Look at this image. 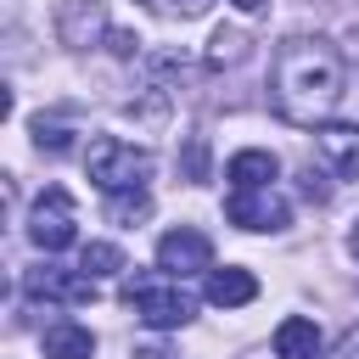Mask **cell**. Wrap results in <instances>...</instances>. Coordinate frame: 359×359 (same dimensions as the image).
I'll list each match as a JSON object with an SVG mask.
<instances>
[{
  "instance_id": "cell-1",
  "label": "cell",
  "mask_w": 359,
  "mask_h": 359,
  "mask_svg": "<svg viewBox=\"0 0 359 359\" xmlns=\"http://www.w3.org/2000/svg\"><path fill=\"white\" fill-rule=\"evenodd\" d=\"M342 90H348V67H342V50L325 34H292V39L275 45L269 101H275V112L286 123H297V129L331 123Z\"/></svg>"
},
{
  "instance_id": "cell-2",
  "label": "cell",
  "mask_w": 359,
  "mask_h": 359,
  "mask_svg": "<svg viewBox=\"0 0 359 359\" xmlns=\"http://www.w3.org/2000/svg\"><path fill=\"white\" fill-rule=\"evenodd\" d=\"M90 180H95V191H107V196H118V191H146V180H151V151L146 146H135V140H118V135H101V140H90Z\"/></svg>"
},
{
  "instance_id": "cell-3",
  "label": "cell",
  "mask_w": 359,
  "mask_h": 359,
  "mask_svg": "<svg viewBox=\"0 0 359 359\" xmlns=\"http://www.w3.org/2000/svg\"><path fill=\"white\" fill-rule=\"evenodd\" d=\"M123 297H129V309L151 325V331H180V325H191V314H196V297L174 280V275H135L129 286H123Z\"/></svg>"
},
{
  "instance_id": "cell-4",
  "label": "cell",
  "mask_w": 359,
  "mask_h": 359,
  "mask_svg": "<svg viewBox=\"0 0 359 359\" xmlns=\"http://www.w3.org/2000/svg\"><path fill=\"white\" fill-rule=\"evenodd\" d=\"M28 241L39 252H62V247L79 241V213H73V196L62 185H45L34 196V208H28Z\"/></svg>"
},
{
  "instance_id": "cell-5",
  "label": "cell",
  "mask_w": 359,
  "mask_h": 359,
  "mask_svg": "<svg viewBox=\"0 0 359 359\" xmlns=\"http://www.w3.org/2000/svg\"><path fill=\"white\" fill-rule=\"evenodd\" d=\"M224 219L236 230H252V236H275L292 224V208L275 185H252V191H230L224 196Z\"/></svg>"
},
{
  "instance_id": "cell-6",
  "label": "cell",
  "mask_w": 359,
  "mask_h": 359,
  "mask_svg": "<svg viewBox=\"0 0 359 359\" xmlns=\"http://www.w3.org/2000/svg\"><path fill=\"white\" fill-rule=\"evenodd\" d=\"M157 269L174 275V280H185V275H208V269H213V241H208L202 230L180 224V230H168V236L157 241Z\"/></svg>"
},
{
  "instance_id": "cell-7",
  "label": "cell",
  "mask_w": 359,
  "mask_h": 359,
  "mask_svg": "<svg viewBox=\"0 0 359 359\" xmlns=\"http://www.w3.org/2000/svg\"><path fill=\"white\" fill-rule=\"evenodd\" d=\"M28 297H45V303H90L95 297V275L84 269H62V264H39L22 275Z\"/></svg>"
},
{
  "instance_id": "cell-8",
  "label": "cell",
  "mask_w": 359,
  "mask_h": 359,
  "mask_svg": "<svg viewBox=\"0 0 359 359\" xmlns=\"http://www.w3.org/2000/svg\"><path fill=\"white\" fill-rule=\"evenodd\" d=\"M314 151H320V168H331L337 180H359V123H320Z\"/></svg>"
},
{
  "instance_id": "cell-9",
  "label": "cell",
  "mask_w": 359,
  "mask_h": 359,
  "mask_svg": "<svg viewBox=\"0 0 359 359\" xmlns=\"http://www.w3.org/2000/svg\"><path fill=\"white\" fill-rule=\"evenodd\" d=\"M56 34H62L67 50H90V45L107 34V6H101V0H62Z\"/></svg>"
},
{
  "instance_id": "cell-10",
  "label": "cell",
  "mask_w": 359,
  "mask_h": 359,
  "mask_svg": "<svg viewBox=\"0 0 359 359\" xmlns=\"http://www.w3.org/2000/svg\"><path fill=\"white\" fill-rule=\"evenodd\" d=\"M275 174H280V163H275V151H264V146H247V151H236V157L224 163V180H230V191L275 185Z\"/></svg>"
},
{
  "instance_id": "cell-11",
  "label": "cell",
  "mask_w": 359,
  "mask_h": 359,
  "mask_svg": "<svg viewBox=\"0 0 359 359\" xmlns=\"http://www.w3.org/2000/svg\"><path fill=\"white\" fill-rule=\"evenodd\" d=\"M252 297H258L252 269H241V264L208 269V303H213V309H241V303H252Z\"/></svg>"
},
{
  "instance_id": "cell-12",
  "label": "cell",
  "mask_w": 359,
  "mask_h": 359,
  "mask_svg": "<svg viewBox=\"0 0 359 359\" xmlns=\"http://www.w3.org/2000/svg\"><path fill=\"white\" fill-rule=\"evenodd\" d=\"M45 359H95V337L79 320H50L45 325Z\"/></svg>"
},
{
  "instance_id": "cell-13",
  "label": "cell",
  "mask_w": 359,
  "mask_h": 359,
  "mask_svg": "<svg viewBox=\"0 0 359 359\" xmlns=\"http://www.w3.org/2000/svg\"><path fill=\"white\" fill-rule=\"evenodd\" d=\"M275 359H320V325L292 314L275 325Z\"/></svg>"
},
{
  "instance_id": "cell-14",
  "label": "cell",
  "mask_w": 359,
  "mask_h": 359,
  "mask_svg": "<svg viewBox=\"0 0 359 359\" xmlns=\"http://www.w3.org/2000/svg\"><path fill=\"white\" fill-rule=\"evenodd\" d=\"M79 269L95 275V280H101V275H118V269H123V252H118L112 241H90V247L79 252Z\"/></svg>"
},
{
  "instance_id": "cell-15",
  "label": "cell",
  "mask_w": 359,
  "mask_h": 359,
  "mask_svg": "<svg viewBox=\"0 0 359 359\" xmlns=\"http://www.w3.org/2000/svg\"><path fill=\"white\" fill-rule=\"evenodd\" d=\"M151 213V196L146 191H118V196H107V219L112 224H135V219H146Z\"/></svg>"
},
{
  "instance_id": "cell-16",
  "label": "cell",
  "mask_w": 359,
  "mask_h": 359,
  "mask_svg": "<svg viewBox=\"0 0 359 359\" xmlns=\"http://www.w3.org/2000/svg\"><path fill=\"white\" fill-rule=\"evenodd\" d=\"M208 45H213V50H208V62H213V67H224V62H241V56H247V39H241V34H224V28H219Z\"/></svg>"
},
{
  "instance_id": "cell-17",
  "label": "cell",
  "mask_w": 359,
  "mask_h": 359,
  "mask_svg": "<svg viewBox=\"0 0 359 359\" xmlns=\"http://www.w3.org/2000/svg\"><path fill=\"white\" fill-rule=\"evenodd\" d=\"M67 135H73V129H67V123H45V118H39V123H34V146H39V151H50V157H62V151H67V146H73V140H67Z\"/></svg>"
},
{
  "instance_id": "cell-18",
  "label": "cell",
  "mask_w": 359,
  "mask_h": 359,
  "mask_svg": "<svg viewBox=\"0 0 359 359\" xmlns=\"http://www.w3.org/2000/svg\"><path fill=\"white\" fill-rule=\"evenodd\" d=\"M140 6H151L157 17H180V22H191V17L208 11V0H140Z\"/></svg>"
},
{
  "instance_id": "cell-19",
  "label": "cell",
  "mask_w": 359,
  "mask_h": 359,
  "mask_svg": "<svg viewBox=\"0 0 359 359\" xmlns=\"http://www.w3.org/2000/svg\"><path fill=\"white\" fill-rule=\"evenodd\" d=\"M325 180H331V168H314V163H309V168H303V196H309V202H325V196H331Z\"/></svg>"
},
{
  "instance_id": "cell-20",
  "label": "cell",
  "mask_w": 359,
  "mask_h": 359,
  "mask_svg": "<svg viewBox=\"0 0 359 359\" xmlns=\"http://www.w3.org/2000/svg\"><path fill=\"white\" fill-rule=\"evenodd\" d=\"M325 359H359V325H348V331L337 337V348H331Z\"/></svg>"
},
{
  "instance_id": "cell-21",
  "label": "cell",
  "mask_w": 359,
  "mask_h": 359,
  "mask_svg": "<svg viewBox=\"0 0 359 359\" xmlns=\"http://www.w3.org/2000/svg\"><path fill=\"white\" fill-rule=\"evenodd\" d=\"M185 168H191V180H196V185L208 180V168H202V140H191V151H185Z\"/></svg>"
},
{
  "instance_id": "cell-22",
  "label": "cell",
  "mask_w": 359,
  "mask_h": 359,
  "mask_svg": "<svg viewBox=\"0 0 359 359\" xmlns=\"http://www.w3.org/2000/svg\"><path fill=\"white\" fill-rule=\"evenodd\" d=\"M230 6H236V11H264L269 0H230Z\"/></svg>"
},
{
  "instance_id": "cell-23",
  "label": "cell",
  "mask_w": 359,
  "mask_h": 359,
  "mask_svg": "<svg viewBox=\"0 0 359 359\" xmlns=\"http://www.w3.org/2000/svg\"><path fill=\"white\" fill-rule=\"evenodd\" d=\"M348 252H353V258H359V224H353V230H348Z\"/></svg>"
}]
</instances>
